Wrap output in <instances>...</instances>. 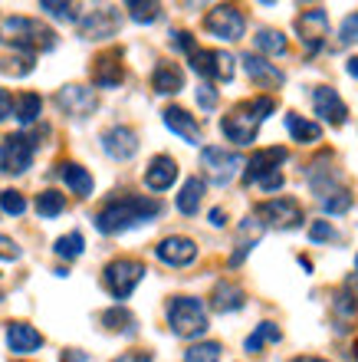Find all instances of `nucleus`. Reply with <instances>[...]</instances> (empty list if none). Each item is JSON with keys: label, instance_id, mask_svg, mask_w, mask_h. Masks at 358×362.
Here are the masks:
<instances>
[{"label": "nucleus", "instance_id": "f257e3e1", "mask_svg": "<svg viewBox=\"0 0 358 362\" xmlns=\"http://www.w3.org/2000/svg\"><path fill=\"white\" fill-rule=\"evenodd\" d=\"M165 211L158 198H142V194H119L105 201L102 211L95 214V230L99 234H122L129 228H138L145 221H155Z\"/></svg>", "mask_w": 358, "mask_h": 362}, {"label": "nucleus", "instance_id": "f03ea898", "mask_svg": "<svg viewBox=\"0 0 358 362\" xmlns=\"http://www.w3.org/2000/svg\"><path fill=\"white\" fill-rule=\"evenodd\" d=\"M273 109H276L273 95H256L250 103H240L220 119V132L234 145H250V142H256L260 122H263L266 115H273Z\"/></svg>", "mask_w": 358, "mask_h": 362}, {"label": "nucleus", "instance_id": "7ed1b4c3", "mask_svg": "<svg viewBox=\"0 0 358 362\" xmlns=\"http://www.w3.org/2000/svg\"><path fill=\"white\" fill-rule=\"evenodd\" d=\"M4 30L10 33V47L17 53H27V57H37V53H47L56 47V33L33 17H7Z\"/></svg>", "mask_w": 358, "mask_h": 362}, {"label": "nucleus", "instance_id": "20e7f679", "mask_svg": "<svg viewBox=\"0 0 358 362\" xmlns=\"http://www.w3.org/2000/svg\"><path fill=\"white\" fill-rule=\"evenodd\" d=\"M168 326L181 339H198L208 333V310L198 296H171L168 300Z\"/></svg>", "mask_w": 358, "mask_h": 362}, {"label": "nucleus", "instance_id": "39448f33", "mask_svg": "<svg viewBox=\"0 0 358 362\" xmlns=\"http://www.w3.org/2000/svg\"><path fill=\"white\" fill-rule=\"evenodd\" d=\"M145 264L142 260H135V257H119V260H112L109 267L102 270V284H105V290L122 303V300H129V296L135 293V286L145 280Z\"/></svg>", "mask_w": 358, "mask_h": 362}, {"label": "nucleus", "instance_id": "423d86ee", "mask_svg": "<svg viewBox=\"0 0 358 362\" xmlns=\"http://www.w3.org/2000/svg\"><path fill=\"white\" fill-rule=\"evenodd\" d=\"M256 221L263 228L292 230L302 224V204L296 198H270L263 204H256Z\"/></svg>", "mask_w": 358, "mask_h": 362}, {"label": "nucleus", "instance_id": "0eeeda50", "mask_svg": "<svg viewBox=\"0 0 358 362\" xmlns=\"http://www.w3.org/2000/svg\"><path fill=\"white\" fill-rule=\"evenodd\" d=\"M33 155H37V142L23 132H13L4 139L0 145V172L4 175H23L33 165Z\"/></svg>", "mask_w": 358, "mask_h": 362}, {"label": "nucleus", "instance_id": "6e6552de", "mask_svg": "<svg viewBox=\"0 0 358 362\" xmlns=\"http://www.w3.org/2000/svg\"><path fill=\"white\" fill-rule=\"evenodd\" d=\"M204 30L214 33L217 40L234 43V40H240L246 33V17H244V10L234 7V4H217L208 17H204Z\"/></svg>", "mask_w": 358, "mask_h": 362}, {"label": "nucleus", "instance_id": "1a4fd4ad", "mask_svg": "<svg viewBox=\"0 0 358 362\" xmlns=\"http://www.w3.org/2000/svg\"><path fill=\"white\" fill-rule=\"evenodd\" d=\"M191 69L204 79H217V83H230L234 79V57L224 49H191L188 53Z\"/></svg>", "mask_w": 358, "mask_h": 362}, {"label": "nucleus", "instance_id": "9d476101", "mask_svg": "<svg viewBox=\"0 0 358 362\" xmlns=\"http://www.w3.org/2000/svg\"><path fill=\"white\" fill-rule=\"evenodd\" d=\"M201 165H204V172L214 185H227V181H234V175L244 168V158L237 152H227L220 145H204L201 148Z\"/></svg>", "mask_w": 358, "mask_h": 362}, {"label": "nucleus", "instance_id": "9b49d317", "mask_svg": "<svg viewBox=\"0 0 358 362\" xmlns=\"http://www.w3.org/2000/svg\"><path fill=\"white\" fill-rule=\"evenodd\" d=\"M296 33L306 53H319L326 37H329V13L322 7H309L296 17Z\"/></svg>", "mask_w": 358, "mask_h": 362}, {"label": "nucleus", "instance_id": "f8f14e48", "mask_svg": "<svg viewBox=\"0 0 358 362\" xmlns=\"http://www.w3.org/2000/svg\"><path fill=\"white\" fill-rule=\"evenodd\" d=\"M122 17L115 7H95L85 17H79V37L83 40H109L119 33Z\"/></svg>", "mask_w": 358, "mask_h": 362}, {"label": "nucleus", "instance_id": "ddd939ff", "mask_svg": "<svg viewBox=\"0 0 358 362\" xmlns=\"http://www.w3.org/2000/svg\"><path fill=\"white\" fill-rule=\"evenodd\" d=\"M56 105L66 115H73V119H85V115H93L95 109H99V95H95V89H89V86L69 83V86H63L56 93Z\"/></svg>", "mask_w": 358, "mask_h": 362}, {"label": "nucleus", "instance_id": "4468645a", "mask_svg": "<svg viewBox=\"0 0 358 362\" xmlns=\"http://www.w3.org/2000/svg\"><path fill=\"white\" fill-rule=\"evenodd\" d=\"M155 254H158V260L168 264V267H188V264L198 260V244L191 238H184V234H171V238H165L158 247H155Z\"/></svg>", "mask_w": 358, "mask_h": 362}, {"label": "nucleus", "instance_id": "2eb2a0df", "mask_svg": "<svg viewBox=\"0 0 358 362\" xmlns=\"http://www.w3.org/2000/svg\"><path fill=\"white\" fill-rule=\"evenodd\" d=\"M102 148L115 162H129V158H135V152H138V135H135V129H129V125H112V129L102 132Z\"/></svg>", "mask_w": 358, "mask_h": 362}, {"label": "nucleus", "instance_id": "dca6fc26", "mask_svg": "<svg viewBox=\"0 0 358 362\" xmlns=\"http://www.w3.org/2000/svg\"><path fill=\"white\" fill-rule=\"evenodd\" d=\"M125 66H122V49H109L93 59V83L99 89H115L122 86Z\"/></svg>", "mask_w": 358, "mask_h": 362}, {"label": "nucleus", "instance_id": "f3484780", "mask_svg": "<svg viewBox=\"0 0 358 362\" xmlns=\"http://www.w3.org/2000/svg\"><path fill=\"white\" fill-rule=\"evenodd\" d=\"M286 148H260V152L250 155V162H246V172H244V181L246 185H256V181L270 178V175L280 172V165L286 162Z\"/></svg>", "mask_w": 358, "mask_h": 362}, {"label": "nucleus", "instance_id": "a211bd4d", "mask_svg": "<svg viewBox=\"0 0 358 362\" xmlns=\"http://www.w3.org/2000/svg\"><path fill=\"white\" fill-rule=\"evenodd\" d=\"M312 109L329 125H345V119H349V105L342 103L339 89H332V86H316V93H312Z\"/></svg>", "mask_w": 358, "mask_h": 362}, {"label": "nucleus", "instance_id": "6ab92c4d", "mask_svg": "<svg viewBox=\"0 0 358 362\" xmlns=\"http://www.w3.org/2000/svg\"><path fill=\"white\" fill-rule=\"evenodd\" d=\"M7 346H10V353H17V356L37 353L40 346H43V333H40L37 326L23 323V320H13V323H7Z\"/></svg>", "mask_w": 358, "mask_h": 362}, {"label": "nucleus", "instance_id": "aec40b11", "mask_svg": "<svg viewBox=\"0 0 358 362\" xmlns=\"http://www.w3.org/2000/svg\"><path fill=\"white\" fill-rule=\"evenodd\" d=\"M161 119H165V125H168L171 132L178 135V139H184L188 145H198L201 142V125L198 119L191 112H184L181 105H168L165 112H161Z\"/></svg>", "mask_w": 358, "mask_h": 362}, {"label": "nucleus", "instance_id": "412c9836", "mask_svg": "<svg viewBox=\"0 0 358 362\" xmlns=\"http://www.w3.org/2000/svg\"><path fill=\"white\" fill-rule=\"evenodd\" d=\"M174 181H178V162L171 155H155L145 168V185L151 191H168Z\"/></svg>", "mask_w": 358, "mask_h": 362}, {"label": "nucleus", "instance_id": "4be33fe9", "mask_svg": "<svg viewBox=\"0 0 358 362\" xmlns=\"http://www.w3.org/2000/svg\"><path fill=\"white\" fill-rule=\"evenodd\" d=\"M260 238H263V224H260L256 218H244L240 221V230H237V250L230 254L227 264H230V267H240V264L246 260V254L260 244Z\"/></svg>", "mask_w": 358, "mask_h": 362}, {"label": "nucleus", "instance_id": "5701e85b", "mask_svg": "<svg viewBox=\"0 0 358 362\" xmlns=\"http://www.w3.org/2000/svg\"><path fill=\"white\" fill-rule=\"evenodd\" d=\"M244 69H246V76L253 79L256 86L276 89V86H283V83H286L283 73H280L273 63H266L263 57H256V53H244Z\"/></svg>", "mask_w": 358, "mask_h": 362}, {"label": "nucleus", "instance_id": "b1692460", "mask_svg": "<svg viewBox=\"0 0 358 362\" xmlns=\"http://www.w3.org/2000/svg\"><path fill=\"white\" fill-rule=\"evenodd\" d=\"M151 89L158 95H174L184 89V69L178 66V63H158L155 66V73H151Z\"/></svg>", "mask_w": 358, "mask_h": 362}, {"label": "nucleus", "instance_id": "393cba45", "mask_svg": "<svg viewBox=\"0 0 358 362\" xmlns=\"http://www.w3.org/2000/svg\"><path fill=\"white\" fill-rule=\"evenodd\" d=\"M244 303H246L244 286L230 284V280H220V284H214V293H210V306H214L217 313H234V310H240Z\"/></svg>", "mask_w": 358, "mask_h": 362}, {"label": "nucleus", "instance_id": "a878e982", "mask_svg": "<svg viewBox=\"0 0 358 362\" xmlns=\"http://www.w3.org/2000/svg\"><path fill=\"white\" fill-rule=\"evenodd\" d=\"M56 175L66 181V188L73 191V194H79V198H89V194H93V188H95L93 175L85 172L83 165H76V162H59L56 165Z\"/></svg>", "mask_w": 358, "mask_h": 362}, {"label": "nucleus", "instance_id": "bb28decb", "mask_svg": "<svg viewBox=\"0 0 358 362\" xmlns=\"http://www.w3.org/2000/svg\"><path fill=\"white\" fill-rule=\"evenodd\" d=\"M204 188H208V185H204V178H198V175L181 185V194H178V201H174L181 214H188V218H194V214H198L201 201H204Z\"/></svg>", "mask_w": 358, "mask_h": 362}, {"label": "nucleus", "instance_id": "cd10ccee", "mask_svg": "<svg viewBox=\"0 0 358 362\" xmlns=\"http://www.w3.org/2000/svg\"><path fill=\"white\" fill-rule=\"evenodd\" d=\"M102 326H105V329H112V333L132 336L135 329H138V320H135V316L129 313L122 303H119V306H112V310H105V313H102Z\"/></svg>", "mask_w": 358, "mask_h": 362}, {"label": "nucleus", "instance_id": "c85d7f7f", "mask_svg": "<svg viewBox=\"0 0 358 362\" xmlns=\"http://www.w3.org/2000/svg\"><path fill=\"white\" fill-rule=\"evenodd\" d=\"M286 129H290V135L296 139V142H302V145H312V142H319L322 139L319 125L309 122V119H302V115H296V112L286 115Z\"/></svg>", "mask_w": 358, "mask_h": 362}, {"label": "nucleus", "instance_id": "c756f323", "mask_svg": "<svg viewBox=\"0 0 358 362\" xmlns=\"http://www.w3.org/2000/svg\"><path fill=\"white\" fill-rule=\"evenodd\" d=\"M40 109H43V99L37 93H23L13 99V115H17L20 125H30L40 119Z\"/></svg>", "mask_w": 358, "mask_h": 362}, {"label": "nucleus", "instance_id": "7c9ffc66", "mask_svg": "<svg viewBox=\"0 0 358 362\" xmlns=\"http://www.w3.org/2000/svg\"><path fill=\"white\" fill-rule=\"evenodd\" d=\"M280 339H283V333H280V326L276 323H270V320H266V323H260L253 329V333L246 336V353H260V349H263L266 343H280Z\"/></svg>", "mask_w": 358, "mask_h": 362}, {"label": "nucleus", "instance_id": "2f4dec72", "mask_svg": "<svg viewBox=\"0 0 358 362\" xmlns=\"http://www.w3.org/2000/svg\"><path fill=\"white\" fill-rule=\"evenodd\" d=\"M253 43L260 53H266V57H286V49H290V43H286V37L280 30H260Z\"/></svg>", "mask_w": 358, "mask_h": 362}, {"label": "nucleus", "instance_id": "473e14b6", "mask_svg": "<svg viewBox=\"0 0 358 362\" xmlns=\"http://www.w3.org/2000/svg\"><path fill=\"white\" fill-rule=\"evenodd\" d=\"M53 250H56V257H63V260H76V257H83V250H85V238L79 234V230H69V234L56 238Z\"/></svg>", "mask_w": 358, "mask_h": 362}, {"label": "nucleus", "instance_id": "72a5a7b5", "mask_svg": "<svg viewBox=\"0 0 358 362\" xmlns=\"http://www.w3.org/2000/svg\"><path fill=\"white\" fill-rule=\"evenodd\" d=\"M66 211V194L59 191H40L37 194V214L40 218H56Z\"/></svg>", "mask_w": 358, "mask_h": 362}, {"label": "nucleus", "instance_id": "f704fd0d", "mask_svg": "<svg viewBox=\"0 0 358 362\" xmlns=\"http://www.w3.org/2000/svg\"><path fill=\"white\" fill-rule=\"evenodd\" d=\"M0 73L4 76H27V73H33V57H27V53H10V57H0Z\"/></svg>", "mask_w": 358, "mask_h": 362}, {"label": "nucleus", "instance_id": "c9c22d12", "mask_svg": "<svg viewBox=\"0 0 358 362\" xmlns=\"http://www.w3.org/2000/svg\"><path fill=\"white\" fill-rule=\"evenodd\" d=\"M332 313H335L339 323H352V320L358 316V300L349 293V290H339L335 300H332Z\"/></svg>", "mask_w": 358, "mask_h": 362}, {"label": "nucleus", "instance_id": "e433bc0d", "mask_svg": "<svg viewBox=\"0 0 358 362\" xmlns=\"http://www.w3.org/2000/svg\"><path fill=\"white\" fill-rule=\"evenodd\" d=\"M220 353H224V346L208 339V343H194L184 353V362H220Z\"/></svg>", "mask_w": 358, "mask_h": 362}, {"label": "nucleus", "instance_id": "4c0bfd02", "mask_svg": "<svg viewBox=\"0 0 358 362\" xmlns=\"http://www.w3.org/2000/svg\"><path fill=\"white\" fill-rule=\"evenodd\" d=\"M129 17L135 23H155L161 17V4H155V0H132L129 4Z\"/></svg>", "mask_w": 358, "mask_h": 362}, {"label": "nucleus", "instance_id": "58836bf2", "mask_svg": "<svg viewBox=\"0 0 358 362\" xmlns=\"http://www.w3.org/2000/svg\"><path fill=\"white\" fill-rule=\"evenodd\" d=\"M352 208V191L349 188H335L322 198V211L326 214H345Z\"/></svg>", "mask_w": 358, "mask_h": 362}, {"label": "nucleus", "instance_id": "ea45409f", "mask_svg": "<svg viewBox=\"0 0 358 362\" xmlns=\"http://www.w3.org/2000/svg\"><path fill=\"white\" fill-rule=\"evenodd\" d=\"M40 10H47L49 17L66 20V23H79V13H76V4H63V0H43Z\"/></svg>", "mask_w": 358, "mask_h": 362}, {"label": "nucleus", "instance_id": "a19ab883", "mask_svg": "<svg viewBox=\"0 0 358 362\" xmlns=\"http://www.w3.org/2000/svg\"><path fill=\"white\" fill-rule=\"evenodd\" d=\"M0 211H4V214H13V218H17V214H23V211H27V198H23L20 191H13V188L0 191Z\"/></svg>", "mask_w": 358, "mask_h": 362}, {"label": "nucleus", "instance_id": "79ce46f5", "mask_svg": "<svg viewBox=\"0 0 358 362\" xmlns=\"http://www.w3.org/2000/svg\"><path fill=\"white\" fill-rule=\"evenodd\" d=\"M309 240H335V228H332L329 221H312L309 224Z\"/></svg>", "mask_w": 358, "mask_h": 362}, {"label": "nucleus", "instance_id": "37998d69", "mask_svg": "<svg viewBox=\"0 0 358 362\" xmlns=\"http://www.w3.org/2000/svg\"><path fill=\"white\" fill-rule=\"evenodd\" d=\"M198 105L204 112H214L217 109V89L210 86V83H201L198 86Z\"/></svg>", "mask_w": 358, "mask_h": 362}, {"label": "nucleus", "instance_id": "c03bdc74", "mask_svg": "<svg viewBox=\"0 0 358 362\" xmlns=\"http://www.w3.org/2000/svg\"><path fill=\"white\" fill-rule=\"evenodd\" d=\"M339 40H342V43H358V13H352V17L342 20Z\"/></svg>", "mask_w": 358, "mask_h": 362}, {"label": "nucleus", "instance_id": "a18cd8bd", "mask_svg": "<svg viewBox=\"0 0 358 362\" xmlns=\"http://www.w3.org/2000/svg\"><path fill=\"white\" fill-rule=\"evenodd\" d=\"M20 254H23V250L17 247V240L0 234V260H20Z\"/></svg>", "mask_w": 358, "mask_h": 362}, {"label": "nucleus", "instance_id": "49530a36", "mask_svg": "<svg viewBox=\"0 0 358 362\" xmlns=\"http://www.w3.org/2000/svg\"><path fill=\"white\" fill-rule=\"evenodd\" d=\"M171 43H174L178 49H184V53L198 49V43H194V37H191L188 30H174V33H171Z\"/></svg>", "mask_w": 358, "mask_h": 362}, {"label": "nucleus", "instance_id": "de8ad7c7", "mask_svg": "<svg viewBox=\"0 0 358 362\" xmlns=\"http://www.w3.org/2000/svg\"><path fill=\"white\" fill-rule=\"evenodd\" d=\"M10 115H13V95H10L7 89H0V122L10 119Z\"/></svg>", "mask_w": 358, "mask_h": 362}, {"label": "nucleus", "instance_id": "09e8293b", "mask_svg": "<svg viewBox=\"0 0 358 362\" xmlns=\"http://www.w3.org/2000/svg\"><path fill=\"white\" fill-rule=\"evenodd\" d=\"M155 356L151 353H145V349H132V353H122L119 359H112V362H151Z\"/></svg>", "mask_w": 358, "mask_h": 362}, {"label": "nucleus", "instance_id": "8fccbe9b", "mask_svg": "<svg viewBox=\"0 0 358 362\" xmlns=\"http://www.w3.org/2000/svg\"><path fill=\"white\" fill-rule=\"evenodd\" d=\"M256 185H260V188H263V191H280V188H283V175L276 172V175H270V178L256 181Z\"/></svg>", "mask_w": 358, "mask_h": 362}, {"label": "nucleus", "instance_id": "3c124183", "mask_svg": "<svg viewBox=\"0 0 358 362\" xmlns=\"http://www.w3.org/2000/svg\"><path fill=\"white\" fill-rule=\"evenodd\" d=\"M59 362H89V356L85 353H79V349H66V353H63V359Z\"/></svg>", "mask_w": 358, "mask_h": 362}, {"label": "nucleus", "instance_id": "603ef678", "mask_svg": "<svg viewBox=\"0 0 358 362\" xmlns=\"http://www.w3.org/2000/svg\"><path fill=\"white\" fill-rule=\"evenodd\" d=\"M210 224H214V228H224V224H227L224 208H214V211H210Z\"/></svg>", "mask_w": 358, "mask_h": 362}, {"label": "nucleus", "instance_id": "864d4df0", "mask_svg": "<svg viewBox=\"0 0 358 362\" xmlns=\"http://www.w3.org/2000/svg\"><path fill=\"white\" fill-rule=\"evenodd\" d=\"M290 362H329V359H319V356H296V359Z\"/></svg>", "mask_w": 358, "mask_h": 362}, {"label": "nucleus", "instance_id": "5fc2aeb1", "mask_svg": "<svg viewBox=\"0 0 358 362\" xmlns=\"http://www.w3.org/2000/svg\"><path fill=\"white\" fill-rule=\"evenodd\" d=\"M345 69H349V76H355V79H358V57H352V59H349V66H345Z\"/></svg>", "mask_w": 358, "mask_h": 362}, {"label": "nucleus", "instance_id": "6e6d98bb", "mask_svg": "<svg viewBox=\"0 0 358 362\" xmlns=\"http://www.w3.org/2000/svg\"><path fill=\"white\" fill-rule=\"evenodd\" d=\"M352 356H355V362H358V339L352 343Z\"/></svg>", "mask_w": 358, "mask_h": 362}, {"label": "nucleus", "instance_id": "4d7b16f0", "mask_svg": "<svg viewBox=\"0 0 358 362\" xmlns=\"http://www.w3.org/2000/svg\"><path fill=\"white\" fill-rule=\"evenodd\" d=\"M355 270H358V257H355Z\"/></svg>", "mask_w": 358, "mask_h": 362}]
</instances>
